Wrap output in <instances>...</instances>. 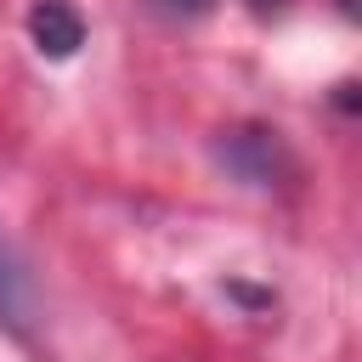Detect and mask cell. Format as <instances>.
<instances>
[{
	"instance_id": "cell-1",
	"label": "cell",
	"mask_w": 362,
	"mask_h": 362,
	"mask_svg": "<svg viewBox=\"0 0 362 362\" xmlns=\"http://www.w3.org/2000/svg\"><path fill=\"white\" fill-rule=\"evenodd\" d=\"M28 34H34V45L45 57H74L79 40H85V23H79V11L68 0H40L28 11Z\"/></svg>"
},
{
	"instance_id": "cell-2",
	"label": "cell",
	"mask_w": 362,
	"mask_h": 362,
	"mask_svg": "<svg viewBox=\"0 0 362 362\" xmlns=\"http://www.w3.org/2000/svg\"><path fill=\"white\" fill-rule=\"evenodd\" d=\"M164 11H175V17H198V11H209L215 0H158Z\"/></svg>"
}]
</instances>
